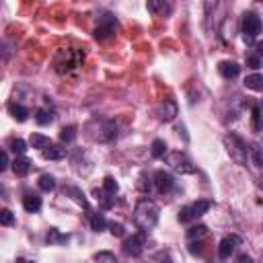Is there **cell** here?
Returning a JSON list of instances; mask_svg holds the SVG:
<instances>
[{
	"label": "cell",
	"mask_w": 263,
	"mask_h": 263,
	"mask_svg": "<svg viewBox=\"0 0 263 263\" xmlns=\"http://www.w3.org/2000/svg\"><path fill=\"white\" fill-rule=\"evenodd\" d=\"M159 214H161V210H159V204H156L154 199H148V197H142L136 204V210H134V222L136 226L142 232H148V230H152L156 222H159Z\"/></svg>",
	"instance_id": "1"
},
{
	"label": "cell",
	"mask_w": 263,
	"mask_h": 263,
	"mask_svg": "<svg viewBox=\"0 0 263 263\" xmlns=\"http://www.w3.org/2000/svg\"><path fill=\"white\" fill-rule=\"evenodd\" d=\"M86 130H89V136L95 142H111L117 134V126L111 119H95L86 126Z\"/></svg>",
	"instance_id": "2"
},
{
	"label": "cell",
	"mask_w": 263,
	"mask_h": 263,
	"mask_svg": "<svg viewBox=\"0 0 263 263\" xmlns=\"http://www.w3.org/2000/svg\"><path fill=\"white\" fill-rule=\"evenodd\" d=\"M224 146H226V150H229L230 159H232L236 164H247L249 148H247V144L243 142L241 136L232 134V132H230V134H226V136H224Z\"/></svg>",
	"instance_id": "3"
},
{
	"label": "cell",
	"mask_w": 263,
	"mask_h": 263,
	"mask_svg": "<svg viewBox=\"0 0 263 263\" xmlns=\"http://www.w3.org/2000/svg\"><path fill=\"white\" fill-rule=\"evenodd\" d=\"M210 208H212V201H210V199H197V201H194V204H187L185 208L179 210L177 220L181 224H189V222L197 220L199 216H204Z\"/></svg>",
	"instance_id": "4"
},
{
	"label": "cell",
	"mask_w": 263,
	"mask_h": 263,
	"mask_svg": "<svg viewBox=\"0 0 263 263\" xmlns=\"http://www.w3.org/2000/svg\"><path fill=\"white\" fill-rule=\"evenodd\" d=\"M164 163L169 164L173 171H177V173H181V175H191V173H196L194 163H191V161L187 159V154H185V152H181V150L166 152V154H164Z\"/></svg>",
	"instance_id": "5"
},
{
	"label": "cell",
	"mask_w": 263,
	"mask_h": 263,
	"mask_svg": "<svg viewBox=\"0 0 263 263\" xmlns=\"http://www.w3.org/2000/svg\"><path fill=\"white\" fill-rule=\"evenodd\" d=\"M263 31V23L255 13H245L243 15V33H245V39L253 41L257 35Z\"/></svg>",
	"instance_id": "6"
},
{
	"label": "cell",
	"mask_w": 263,
	"mask_h": 263,
	"mask_svg": "<svg viewBox=\"0 0 263 263\" xmlns=\"http://www.w3.org/2000/svg\"><path fill=\"white\" fill-rule=\"evenodd\" d=\"M124 253L130 257H140L144 253V234H132L124 241Z\"/></svg>",
	"instance_id": "7"
},
{
	"label": "cell",
	"mask_w": 263,
	"mask_h": 263,
	"mask_svg": "<svg viewBox=\"0 0 263 263\" xmlns=\"http://www.w3.org/2000/svg\"><path fill=\"white\" fill-rule=\"evenodd\" d=\"M156 115H159L161 121H164V124H169V121H173L175 117L179 115V109H177V103L171 101V99H164L159 107H156Z\"/></svg>",
	"instance_id": "8"
},
{
	"label": "cell",
	"mask_w": 263,
	"mask_h": 263,
	"mask_svg": "<svg viewBox=\"0 0 263 263\" xmlns=\"http://www.w3.org/2000/svg\"><path fill=\"white\" fill-rule=\"evenodd\" d=\"M173 185H175V179H173L171 173H166V171H156L154 173V187L159 194H169V191L173 189Z\"/></svg>",
	"instance_id": "9"
},
{
	"label": "cell",
	"mask_w": 263,
	"mask_h": 263,
	"mask_svg": "<svg viewBox=\"0 0 263 263\" xmlns=\"http://www.w3.org/2000/svg\"><path fill=\"white\" fill-rule=\"evenodd\" d=\"M239 245H241L239 236H234V234H232V236H226V239H222L220 245H218V257H220L222 261L229 259L232 253H234V249L239 247Z\"/></svg>",
	"instance_id": "10"
},
{
	"label": "cell",
	"mask_w": 263,
	"mask_h": 263,
	"mask_svg": "<svg viewBox=\"0 0 263 263\" xmlns=\"http://www.w3.org/2000/svg\"><path fill=\"white\" fill-rule=\"evenodd\" d=\"M218 72H220L222 78H226V81H232V78L241 74V66L236 62H230V60H222V62L218 64Z\"/></svg>",
	"instance_id": "11"
},
{
	"label": "cell",
	"mask_w": 263,
	"mask_h": 263,
	"mask_svg": "<svg viewBox=\"0 0 263 263\" xmlns=\"http://www.w3.org/2000/svg\"><path fill=\"white\" fill-rule=\"evenodd\" d=\"M115 29H117L115 19L103 21V23H99V27L95 29V37H97V39H109V37L115 35Z\"/></svg>",
	"instance_id": "12"
},
{
	"label": "cell",
	"mask_w": 263,
	"mask_h": 263,
	"mask_svg": "<svg viewBox=\"0 0 263 263\" xmlns=\"http://www.w3.org/2000/svg\"><path fill=\"white\" fill-rule=\"evenodd\" d=\"M11 166H13V171H15L16 177H25V175L31 171V161L25 159V156H16V159L11 163Z\"/></svg>",
	"instance_id": "13"
},
{
	"label": "cell",
	"mask_w": 263,
	"mask_h": 263,
	"mask_svg": "<svg viewBox=\"0 0 263 263\" xmlns=\"http://www.w3.org/2000/svg\"><path fill=\"white\" fill-rule=\"evenodd\" d=\"M146 8H148L150 13H154V15H161V16L169 15V13L173 11V6H171L169 2H164V0H150V2L146 4Z\"/></svg>",
	"instance_id": "14"
},
{
	"label": "cell",
	"mask_w": 263,
	"mask_h": 263,
	"mask_svg": "<svg viewBox=\"0 0 263 263\" xmlns=\"http://www.w3.org/2000/svg\"><path fill=\"white\" fill-rule=\"evenodd\" d=\"M23 208L27 210V212H31V214L39 212L41 210V197L37 194H27L23 197Z\"/></svg>",
	"instance_id": "15"
},
{
	"label": "cell",
	"mask_w": 263,
	"mask_h": 263,
	"mask_svg": "<svg viewBox=\"0 0 263 263\" xmlns=\"http://www.w3.org/2000/svg\"><path fill=\"white\" fill-rule=\"evenodd\" d=\"M66 154H68V150L64 146H48L46 150H43V159L46 161H62Z\"/></svg>",
	"instance_id": "16"
},
{
	"label": "cell",
	"mask_w": 263,
	"mask_h": 263,
	"mask_svg": "<svg viewBox=\"0 0 263 263\" xmlns=\"http://www.w3.org/2000/svg\"><path fill=\"white\" fill-rule=\"evenodd\" d=\"M245 86L249 91H255V93H263V74H249L245 78Z\"/></svg>",
	"instance_id": "17"
},
{
	"label": "cell",
	"mask_w": 263,
	"mask_h": 263,
	"mask_svg": "<svg viewBox=\"0 0 263 263\" xmlns=\"http://www.w3.org/2000/svg\"><path fill=\"white\" fill-rule=\"evenodd\" d=\"M70 236L68 234H62L58 229H49L48 234H46V243L48 245H66Z\"/></svg>",
	"instance_id": "18"
},
{
	"label": "cell",
	"mask_w": 263,
	"mask_h": 263,
	"mask_svg": "<svg viewBox=\"0 0 263 263\" xmlns=\"http://www.w3.org/2000/svg\"><path fill=\"white\" fill-rule=\"evenodd\" d=\"M8 111H11V115L16 121H27V117H29V109L23 107V105H19V103H11L8 105Z\"/></svg>",
	"instance_id": "19"
},
{
	"label": "cell",
	"mask_w": 263,
	"mask_h": 263,
	"mask_svg": "<svg viewBox=\"0 0 263 263\" xmlns=\"http://www.w3.org/2000/svg\"><path fill=\"white\" fill-rule=\"evenodd\" d=\"M107 220H105V216L103 214H99V212H93L91 214V229L95 230V232H103L105 229H107Z\"/></svg>",
	"instance_id": "20"
},
{
	"label": "cell",
	"mask_w": 263,
	"mask_h": 263,
	"mask_svg": "<svg viewBox=\"0 0 263 263\" xmlns=\"http://www.w3.org/2000/svg\"><path fill=\"white\" fill-rule=\"evenodd\" d=\"M206 234H208V226H204V224L191 226V229L187 230V241H189V243H194V241H199V239H204Z\"/></svg>",
	"instance_id": "21"
},
{
	"label": "cell",
	"mask_w": 263,
	"mask_h": 263,
	"mask_svg": "<svg viewBox=\"0 0 263 263\" xmlns=\"http://www.w3.org/2000/svg\"><path fill=\"white\" fill-rule=\"evenodd\" d=\"M64 196H72L84 210H89V201H86V196H84L78 187H66V189H64Z\"/></svg>",
	"instance_id": "22"
},
{
	"label": "cell",
	"mask_w": 263,
	"mask_h": 263,
	"mask_svg": "<svg viewBox=\"0 0 263 263\" xmlns=\"http://www.w3.org/2000/svg\"><path fill=\"white\" fill-rule=\"evenodd\" d=\"M37 185H39V189L41 191H54L56 189V177L54 175H41L39 177V181H37Z\"/></svg>",
	"instance_id": "23"
},
{
	"label": "cell",
	"mask_w": 263,
	"mask_h": 263,
	"mask_svg": "<svg viewBox=\"0 0 263 263\" xmlns=\"http://www.w3.org/2000/svg\"><path fill=\"white\" fill-rule=\"evenodd\" d=\"M35 121H37L39 126H49L51 121H54V113L48 109H37L35 111Z\"/></svg>",
	"instance_id": "24"
},
{
	"label": "cell",
	"mask_w": 263,
	"mask_h": 263,
	"mask_svg": "<svg viewBox=\"0 0 263 263\" xmlns=\"http://www.w3.org/2000/svg\"><path fill=\"white\" fill-rule=\"evenodd\" d=\"M95 196H101L99 197V204H101V208L103 210H109V208H113V204H115V197H113L111 194H107V191H105V189H97V191H95Z\"/></svg>",
	"instance_id": "25"
},
{
	"label": "cell",
	"mask_w": 263,
	"mask_h": 263,
	"mask_svg": "<svg viewBox=\"0 0 263 263\" xmlns=\"http://www.w3.org/2000/svg\"><path fill=\"white\" fill-rule=\"evenodd\" d=\"M31 146L46 150L48 146H51V140H49L48 136H43V134H31Z\"/></svg>",
	"instance_id": "26"
},
{
	"label": "cell",
	"mask_w": 263,
	"mask_h": 263,
	"mask_svg": "<svg viewBox=\"0 0 263 263\" xmlns=\"http://www.w3.org/2000/svg\"><path fill=\"white\" fill-rule=\"evenodd\" d=\"M93 261H95V263H119L117 257L113 255L111 251H99V253H95Z\"/></svg>",
	"instance_id": "27"
},
{
	"label": "cell",
	"mask_w": 263,
	"mask_h": 263,
	"mask_svg": "<svg viewBox=\"0 0 263 263\" xmlns=\"http://www.w3.org/2000/svg\"><path fill=\"white\" fill-rule=\"evenodd\" d=\"M249 154H251L253 163H255L257 166H263V148H261L257 142H253V144L249 146Z\"/></svg>",
	"instance_id": "28"
},
{
	"label": "cell",
	"mask_w": 263,
	"mask_h": 263,
	"mask_svg": "<svg viewBox=\"0 0 263 263\" xmlns=\"http://www.w3.org/2000/svg\"><path fill=\"white\" fill-rule=\"evenodd\" d=\"M60 140L66 144H72L76 140V126H66L62 128V132H60Z\"/></svg>",
	"instance_id": "29"
},
{
	"label": "cell",
	"mask_w": 263,
	"mask_h": 263,
	"mask_svg": "<svg viewBox=\"0 0 263 263\" xmlns=\"http://www.w3.org/2000/svg\"><path fill=\"white\" fill-rule=\"evenodd\" d=\"M150 152L154 159H164V154H166V144H164V140H154L152 142V148H150Z\"/></svg>",
	"instance_id": "30"
},
{
	"label": "cell",
	"mask_w": 263,
	"mask_h": 263,
	"mask_svg": "<svg viewBox=\"0 0 263 263\" xmlns=\"http://www.w3.org/2000/svg\"><path fill=\"white\" fill-rule=\"evenodd\" d=\"M11 150L16 152L19 156H23L25 152H27V144H25V140H21V138H13L11 140Z\"/></svg>",
	"instance_id": "31"
},
{
	"label": "cell",
	"mask_w": 263,
	"mask_h": 263,
	"mask_svg": "<svg viewBox=\"0 0 263 263\" xmlns=\"http://www.w3.org/2000/svg\"><path fill=\"white\" fill-rule=\"evenodd\" d=\"M103 189L107 191V194L115 196V194H117V189H119V185L115 183V179H113V177H105V179H103Z\"/></svg>",
	"instance_id": "32"
},
{
	"label": "cell",
	"mask_w": 263,
	"mask_h": 263,
	"mask_svg": "<svg viewBox=\"0 0 263 263\" xmlns=\"http://www.w3.org/2000/svg\"><path fill=\"white\" fill-rule=\"evenodd\" d=\"M0 224L2 226H13L15 224V214L11 212V210H2V212H0Z\"/></svg>",
	"instance_id": "33"
},
{
	"label": "cell",
	"mask_w": 263,
	"mask_h": 263,
	"mask_svg": "<svg viewBox=\"0 0 263 263\" xmlns=\"http://www.w3.org/2000/svg\"><path fill=\"white\" fill-rule=\"evenodd\" d=\"M109 229H111V234H113V236H124V224L111 222V224H109Z\"/></svg>",
	"instance_id": "34"
},
{
	"label": "cell",
	"mask_w": 263,
	"mask_h": 263,
	"mask_svg": "<svg viewBox=\"0 0 263 263\" xmlns=\"http://www.w3.org/2000/svg\"><path fill=\"white\" fill-rule=\"evenodd\" d=\"M247 66H249V68H255V70H257V68L261 66V58H259V56H255V54L247 56Z\"/></svg>",
	"instance_id": "35"
},
{
	"label": "cell",
	"mask_w": 263,
	"mask_h": 263,
	"mask_svg": "<svg viewBox=\"0 0 263 263\" xmlns=\"http://www.w3.org/2000/svg\"><path fill=\"white\" fill-rule=\"evenodd\" d=\"M8 154H6V150H2V154H0V171H6L8 169Z\"/></svg>",
	"instance_id": "36"
},
{
	"label": "cell",
	"mask_w": 263,
	"mask_h": 263,
	"mask_svg": "<svg viewBox=\"0 0 263 263\" xmlns=\"http://www.w3.org/2000/svg\"><path fill=\"white\" fill-rule=\"evenodd\" d=\"M156 259H159L161 263H175V261H171V253H169V251L159 253V255H156Z\"/></svg>",
	"instance_id": "37"
},
{
	"label": "cell",
	"mask_w": 263,
	"mask_h": 263,
	"mask_svg": "<svg viewBox=\"0 0 263 263\" xmlns=\"http://www.w3.org/2000/svg\"><path fill=\"white\" fill-rule=\"evenodd\" d=\"M234 263H253V257L251 255H239Z\"/></svg>",
	"instance_id": "38"
},
{
	"label": "cell",
	"mask_w": 263,
	"mask_h": 263,
	"mask_svg": "<svg viewBox=\"0 0 263 263\" xmlns=\"http://www.w3.org/2000/svg\"><path fill=\"white\" fill-rule=\"evenodd\" d=\"M255 48H257V56H259V58H263V41H259Z\"/></svg>",
	"instance_id": "39"
},
{
	"label": "cell",
	"mask_w": 263,
	"mask_h": 263,
	"mask_svg": "<svg viewBox=\"0 0 263 263\" xmlns=\"http://www.w3.org/2000/svg\"><path fill=\"white\" fill-rule=\"evenodd\" d=\"M16 263H31V261H25V259H19V261H16Z\"/></svg>",
	"instance_id": "40"
},
{
	"label": "cell",
	"mask_w": 263,
	"mask_h": 263,
	"mask_svg": "<svg viewBox=\"0 0 263 263\" xmlns=\"http://www.w3.org/2000/svg\"><path fill=\"white\" fill-rule=\"evenodd\" d=\"M261 109H263V103H261Z\"/></svg>",
	"instance_id": "41"
}]
</instances>
